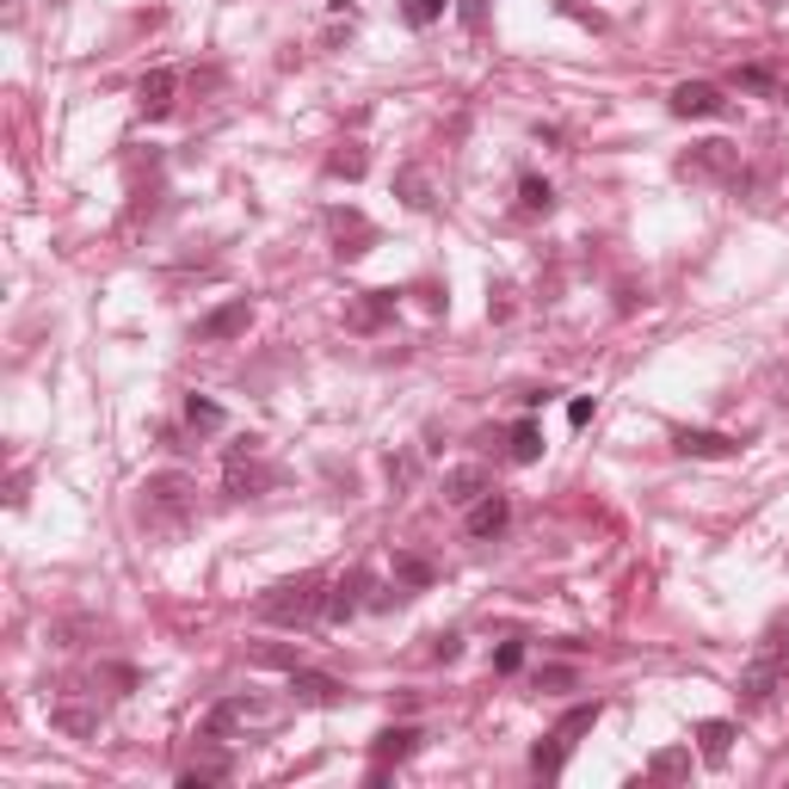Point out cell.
<instances>
[{
  "label": "cell",
  "instance_id": "cell-1",
  "mask_svg": "<svg viewBox=\"0 0 789 789\" xmlns=\"http://www.w3.org/2000/svg\"><path fill=\"white\" fill-rule=\"evenodd\" d=\"M192 512H198V482L192 475H179V469H161V475H149V482L136 487V524L154 531V537L186 531Z\"/></svg>",
  "mask_w": 789,
  "mask_h": 789
},
{
  "label": "cell",
  "instance_id": "cell-2",
  "mask_svg": "<svg viewBox=\"0 0 789 789\" xmlns=\"http://www.w3.org/2000/svg\"><path fill=\"white\" fill-rule=\"evenodd\" d=\"M328 616V580L321 574H296L278 580L271 593H259V623H278V629H308Z\"/></svg>",
  "mask_w": 789,
  "mask_h": 789
},
{
  "label": "cell",
  "instance_id": "cell-3",
  "mask_svg": "<svg viewBox=\"0 0 789 789\" xmlns=\"http://www.w3.org/2000/svg\"><path fill=\"white\" fill-rule=\"evenodd\" d=\"M271 487H284V469L266 462V438H259V432L234 438L229 450H222V494H234V500H259V494H271Z\"/></svg>",
  "mask_w": 789,
  "mask_h": 789
},
{
  "label": "cell",
  "instance_id": "cell-4",
  "mask_svg": "<svg viewBox=\"0 0 789 789\" xmlns=\"http://www.w3.org/2000/svg\"><path fill=\"white\" fill-rule=\"evenodd\" d=\"M678 179H691V186H734L740 179V142H691V149L673 161Z\"/></svg>",
  "mask_w": 789,
  "mask_h": 789
},
{
  "label": "cell",
  "instance_id": "cell-5",
  "mask_svg": "<svg viewBox=\"0 0 789 789\" xmlns=\"http://www.w3.org/2000/svg\"><path fill=\"white\" fill-rule=\"evenodd\" d=\"M271 722V703L266 697H222L211 715H204V740H234L247 728H266Z\"/></svg>",
  "mask_w": 789,
  "mask_h": 789
},
{
  "label": "cell",
  "instance_id": "cell-6",
  "mask_svg": "<svg viewBox=\"0 0 789 789\" xmlns=\"http://www.w3.org/2000/svg\"><path fill=\"white\" fill-rule=\"evenodd\" d=\"M328 234H333V253L340 259H365L370 247H377V222H370L365 211H328Z\"/></svg>",
  "mask_w": 789,
  "mask_h": 789
},
{
  "label": "cell",
  "instance_id": "cell-7",
  "mask_svg": "<svg viewBox=\"0 0 789 789\" xmlns=\"http://www.w3.org/2000/svg\"><path fill=\"white\" fill-rule=\"evenodd\" d=\"M777 685H784V654H777V641H765V654L752 660L747 678H740V710H765L777 697Z\"/></svg>",
  "mask_w": 789,
  "mask_h": 789
},
{
  "label": "cell",
  "instance_id": "cell-8",
  "mask_svg": "<svg viewBox=\"0 0 789 789\" xmlns=\"http://www.w3.org/2000/svg\"><path fill=\"white\" fill-rule=\"evenodd\" d=\"M666 105H673V117H728L734 112V99L715 80H678Z\"/></svg>",
  "mask_w": 789,
  "mask_h": 789
},
{
  "label": "cell",
  "instance_id": "cell-9",
  "mask_svg": "<svg viewBox=\"0 0 789 789\" xmlns=\"http://www.w3.org/2000/svg\"><path fill=\"white\" fill-rule=\"evenodd\" d=\"M50 722H56L68 740H93V734H99V691H93V697L62 691L56 703H50Z\"/></svg>",
  "mask_w": 789,
  "mask_h": 789
},
{
  "label": "cell",
  "instance_id": "cell-10",
  "mask_svg": "<svg viewBox=\"0 0 789 789\" xmlns=\"http://www.w3.org/2000/svg\"><path fill=\"white\" fill-rule=\"evenodd\" d=\"M512 524V500H506L500 487H487L482 500L469 506V519H462V531H469V543H494Z\"/></svg>",
  "mask_w": 789,
  "mask_h": 789
},
{
  "label": "cell",
  "instance_id": "cell-11",
  "mask_svg": "<svg viewBox=\"0 0 789 789\" xmlns=\"http://www.w3.org/2000/svg\"><path fill=\"white\" fill-rule=\"evenodd\" d=\"M365 593H370V568H346L328 586V616L321 623H352V616L365 611Z\"/></svg>",
  "mask_w": 789,
  "mask_h": 789
},
{
  "label": "cell",
  "instance_id": "cell-12",
  "mask_svg": "<svg viewBox=\"0 0 789 789\" xmlns=\"http://www.w3.org/2000/svg\"><path fill=\"white\" fill-rule=\"evenodd\" d=\"M247 328H253V303L247 296H234V303L211 308V315L198 321V340H204V346H222V340H241Z\"/></svg>",
  "mask_w": 789,
  "mask_h": 789
},
{
  "label": "cell",
  "instance_id": "cell-13",
  "mask_svg": "<svg viewBox=\"0 0 789 789\" xmlns=\"http://www.w3.org/2000/svg\"><path fill=\"white\" fill-rule=\"evenodd\" d=\"M673 450L678 457H740V438H728V432H710V425H678L673 432Z\"/></svg>",
  "mask_w": 789,
  "mask_h": 789
},
{
  "label": "cell",
  "instance_id": "cell-14",
  "mask_svg": "<svg viewBox=\"0 0 789 789\" xmlns=\"http://www.w3.org/2000/svg\"><path fill=\"white\" fill-rule=\"evenodd\" d=\"M290 697L308 703V710H333V703H346V685H340L333 673H308V666H296V673H290Z\"/></svg>",
  "mask_w": 789,
  "mask_h": 789
},
{
  "label": "cell",
  "instance_id": "cell-15",
  "mask_svg": "<svg viewBox=\"0 0 789 789\" xmlns=\"http://www.w3.org/2000/svg\"><path fill=\"white\" fill-rule=\"evenodd\" d=\"M420 740H425V734L413 728V722H389V728L370 740V759H377V771H389V765H402V759H413Z\"/></svg>",
  "mask_w": 789,
  "mask_h": 789
},
{
  "label": "cell",
  "instance_id": "cell-16",
  "mask_svg": "<svg viewBox=\"0 0 789 789\" xmlns=\"http://www.w3.org/2000/svg\"><path fill=\"white\" fill-rule=\"evenodd\" d=\"M174 93H179V75H174V68H149V75H142V87H136V112L154 124V117L174 112Z\"/></svg>",
  "mask_w": 789,
  "mask_h": 789
},
{
  "label": "cell",
  "instance_id": "cell-17",
  "mask_svg": "<svg viewBox=\"0 0 789 789\" xmlns=\"http://www.w3.org/2000/svg\"><path fill=\"white\" fill-rule=\"evenodd\" d=\"M389 321H395V290H365V296L352 303V315H346L352 333H383Z\"/></svg>",
  "mask_w": 789,
  "mask_h": 789
},
{
  "label": "cell",
  "instance_id": "cell-18",
  "mask_svg": "<svg viewBox=\"0 0 789 789\" xmlns=\"http://www.w3.org/2000/svg\"><path fill=\"white\" fill-rule=\"evenodd\" d=\"M494 487V475H487L482 462H457V469H444V500L450 506H475Z\"/></svg>",
  "mask_w": 789,
  "mask_h": 789
},
{
  "label": "cell",
  "instance_id": "cell-19",
  "mask_svg": "<svg viewBox=\"0 0 789 789\" xmlns=\"http://www.w3.org/2000/svg\"><path fill=\"white\" fill-rule=\"evenodd\" d=\"M568 752H574V740H561V734L549 728V734L537 740V747H531V771H537L543 784H556L561 771H568Z\"/></svg>",
  "mask_w": 789,
  "mask_h": 789
},
{
  "label": "cell",
  "instance_id": "cell-20",
  "mask_svg": "<svg viewBox=\"0 0 789 789\" xmlns=\"http://www.w3.org/2000/svg\"><path fill=\"white\" fill-rule=\"evenodd\" d=\"M697 752H703V765H728L734 722H697Z\"/></svg>",
  "mask_w": 789,
  "mask_h": 789
},
{
  "label": "cell",
  "instance_id": "cell-21",
  "mask_svg": "<svg viewBox=\"0 0 789 789\" xmlns=\"http://www.w3.org/2000/svg\"><path fill=\"white\" fill-rule=\"evenodd\" d=\"M234 771V759L229 752H211V759H192V765L179 771V789H211V784H222Z\"/></svg>",
  "mask_w": 789,
  "mask_h": 789
},
{
  "label": "cell",
  "instance_id": "cell-22",
  "mask_svg": "<svg viewBox=\"0 0 789 789\" xmlns=\"http://www.w3.org/2000/svg\"><path fill=\"white\" fill-rule=\"evenodd\" d=\"M734 87H740V93H759V99H777V93H784V80H777V68H771V62H747V68H734Z\"/></svg>",
  "mask_w": 789,
  "mask_h": 789
},
{
  "label": "cell",
  "instance_id": "cell-23",
  "mask_svg": "<svg viewBox=\"0 0 789 789\" xmlns=\"http://www.w3.org/2000/svg\"><path fill=\"white\" fill-rule=\"evenodd\" d=\"M365 174H370L365 142H340V149L328 154V179H365Z\"/></svg>",
  "mask_w": 789,
  "mask_h": 789
},
{
  "label": "cell",
  "instance_id": "cell-24",
  "mask_svg": "<svg viewBox=\"0 0 789 789\" xmlns=\"http://www.w3.org/2000/svg\"><path fill=\"white\" fill-rule=\"evenodd\" d=\"M519 211L524 216H549L556 211V186L537 179V174H519Z\"/></svg>",
  "mask_w": 789,
  "mask_h": 789
},
{
  "label": "cell",
  "instance_id": "cell-25",
  "mask_svg": "<svg viewBox=\"0 0 789 789\" xmlns=\"http://www.w3.org/2000/svg\"><path fill=\"white\" fill-rule=\"evenodd\" d=\"M395 192H402V204H407V211H432V204H438V198H432V186H425V174H420V167H402V174H395Z\"/></svg>",
  "mask_w": 789,
  "mask_h": 789
},
{
  "label": "cell",
  "instance_id": "cell-26",
  "mask_svg": "<svg viewBox=\"0 0 789 789\" xmlns=\"http://www.w3.org/2000/svg\"><path fill=\"white\" fill-rule=\"evenodd\" d=\"M186 425H192L198 438H211V432H222L229 420H222V407H216V402H204V395H186Z\"/></svg>",
  "mask_w": 789,
  "mask_h": 789
},
{
  "label": "cell",
  "instance_id": "cell-27",
  "mask_svg": "<svg viewBox=\"0 0 789 789\" xmlns=\"http://www.w3.org/2000/svg\"><path fill=\"white\" fill-rule=\"evenodd\" d=\"M432 580H438V568H432L425 556H395V586H407V593H425Z\"/></svg>",
  "mask_w": 789,
  "mask_h": 789
},
{
  "label": "cell",
  "instance_id": "cell-28",
  "mask_svg": "<svg viewBox=\"0 0 789 789\" xmlns=\"http://www.w3.org/2000/svg\"><path fill=\"white\" fill-rule=\"evenodd\" d=\"M506 457H512V462H537V457H543V425H537V420H519V425H512V444H506Z\"/></svg>",
  "mask_w": 789,
  "mask_h": 789
},
{
  "label": "cell",
  "instance_id": "cell-29",
  "mask_svg": "<svg viewBox=\"0 0 789 789\" xmlns=\"http://www.w3.org/2000/svg\"><path fill=\"white\" fill-rule=\"evenodd\" d=\"M598 715H605V703H598V697H593V703H574V710H568V715L556 722V734H561V740H580V734L593 728Z\"/></svg>",
  "mask_w": 789,
  "mask_h": 789
},
{
  "label": "cell",
  "instance_id": "cell-30",
  "mask_svg": "<svg viewBox=\"0 0 789 789\" xmlns=\"http://www.w3.org/2000/svg\"><path fill=\"white\" fill-rule=\"evenodd\" d=\"M253 666H278V673H296L303 666V654L296 648H278V641H259V648H247Z\"/></svg>",
  "mask_w": 789,
  "mask_h": 789
},
{
  "label": "cell",
  "instance_id": "cell-31",
  "mask_svg": "<svg viewBox=\"0 0 789 789\" xmlns=\"http://www.w3.org/2000/svg\"><path fill=\"white\" fill-rule=\"evenodd\" d=\"M444 7H450V0H402V20L413 25V31H425V25L444 20Z\"/></svg>",
  "mask_w": 789,
  "mask_h": 789
},
{
  "label": "cell",
  "instance_id": "cell-32",
  "mask_svg": "<svg viewBox=\"0 0 789 789\" xmlns=\"http://www.w3.org/2000/svg\"><path fill=\"white\" fill-rule=\"evenodd\" d=\"M691 771V752L673 747V752H654V765H648V777H685Z\"/></svg>",
  "mask_w": 789,
  "mask_h": 789
},
{
  "label": "cell",
  "instance_id": "cell-33",
  "mask_svg": "<svg viewBox=\"0 0 789 789\" xmlns=\"http://www.w3.org/2000/svg\"><path fill=\"white\" fill-rule=\"evenodd\" d=\"M524 666V641H500L494 648V673H519Z\"/></svg>",
  "mask_w": 789,
  "mask_h": 789
},
{
  "label": "cell",
  "instance_id": "cell-34",
  "mask_svg": "<svg viewBox=\"0 0 789 789\" xmlns=\"http://www.w3.org/2000/svg\"><path fill=\"white\" fill-rule=\"evenodd\" d=\"M457 654H462V636H457V629L432 636V660H457Z\"/></svg>",
  "mask_w": 789,
  "mask_h": 789
},
{
  "label": "cell",
  "instance_id": "cell-35",
  "mask_svg": "<svg viewBox=\"0 0 789 789\" xmlns=\"http://www.w3.org/2000/svg\"><path fill=\"white\" fill-rule=\"evenodd\" d=\"M457 13H462V25H469V31H482V20H487V0H457Z\"/></svg>",
  "mask_w": 789,
  "mask_h": 789
},
{
  "label": "cell",
  "instance_id": "cell-36",
  "mask_svg": "<svg viewBox=\"0 0 789 789\" xmlns=\"http://www.w3.org/2000/svg\"><path fill=\"white\" fill-rule=\"evenodd\" d=\"M568 420L586 425V420H593V402H586V395H580V402H568Z\"/></svg>",
  "mask_w": 789,
  "mask_h": 789
},
{
  "label": "cell",
  "instance_id": "cell-37",
  "mask_svg": "<svg viewBox=\"0 0 789 789\" xmlns=\"http://www.w3.org/2000/svg\"><path fill=\"white\" fill-rule=\"evenodd\" d=\"M777 105H789V80H784V93H777Z\"/></svg>",
  "mask_w": 789,
  "mask_h": 789
},
{
  "label": "cell",
  "instance_id": "cell-38",
  "mask_svg": "<svg viewBox=\"0 0 789 789\" xmlns=\"http://www.w3.org/2000/svg\"><path fill=\"white\" fill-rule=\"evenodd\" d=\"M765 7H784V0H765Z\"/></svg>",
  "mask_w": 789,
  "mask_h": 789
}]
</instances>
